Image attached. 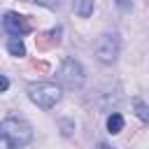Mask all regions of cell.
I'll return each mask as SVG.
<instances>
[{
	"label": "cell",
	"instance_id": "5",
	"mask_svg": "<svg viewBox=\"0 0 149 149\" xmlns=\"http://www.w3.org/2000/svg\"><path fill=\"white\" fill-rule=\"evenodd\" d=\"M2 26H5V30H7L12 37H21V35L30 33V21H28V16H21V14H16V12H7L5 19H2Z\"/></svg>",
	"mask_w": 149,
	"mask_h": 149
},
{
	"label": "cell",
	"instance_id": "11",
	"mask_svg": "<svg viewBox=\"0 0 149 149\" xmlns=\"http://www.w3.org/2000/svg\"><path fill=\"white\" fill-rule=\"evenodd\" d=\"M30 68L33 70H37V72H49V63H44V61H30Z\"/></svg>",
	"mask_w": 149,
	"mask_h": 149
},
{
	"label": "cell",
	"instance_id": "13",
	"mask_svg": "<svg viewBox=\"0 0 149 149\" xmlns=\"http://www.w3.org/2000/svg\"><path fill=\"white\" fill-rule=\"evenodd\" d=\"M0 149H14V144H12V142H9L2 133H0Z\"/></svg>",
	"mask_w": 149,
	"mask_h": 149
},
{
	"label": "cell",
	"instance_id": "15",
	"mask_svg": "<svg viewBox=\"0 0 149 149\" xmlns=\"http://www.w3.org/2000/svg\"><path fill=\"white\" fill-rule=\"evenodd\" d=\"M116 5H119L121 9H130V2H128V0H116Z\"/></svg>",
	"mask_w": 149,
	"mask_h": 149
},
{
	"label": "cell",
	"instance_id": "3",
	"mask_svg": "<svg viewBox=\"0 0 149 149\" xmlns=\"http://www.w3.org/2000/svg\"><path fill=\"white\" fill-rule=\"evenodd\" d=\"M58 81L68 88H79L84 84V68L79 61L74 58H63L61 68H58Z\"/></svg>",
	"mask_w": 149,
	"mask_h": 149
},
{
	"label": "cell",
	"instance_id": "6",
	"mask_svg": "<svg viewBox=\"0 0 149 149\" xmlns=\"http://www.w3.org/2000/svg\"><path fill=\"white\" fill-rule=\"evenodd\" d=\"M61 35H63V28H51L47 33H40L35 37V47L40 51H49V49H54V47L61 44Z\"/></svg>",
	"mask_w": 149,
	"mask_h": 149
},
{
	"label": "cell",
	"instance_id": "14",
	"mask_svg": "<svg viewBox=\"0 0 149 149\" xmlns=\"http://www.w3.org/2000/svg\"><path fill=\"white\" fill-rule=\"evenodd\" d=\"M7 88H9V79H7L5 74H0V93H5Z\"/></svg>",
	"mask_w": 149,
	"mask_h": 149
},
{
	"label": "cell",
	"instance_id": "10",
	"mask_svg": "<svg viewBox=\"0 0 149 149\" xmlns=\"http://www.w3.org/2000/svg\"><path fill=\"white\" fill-rule=\"evenodd\" d=\"M135 109H137V116L142 121H149V107L142 102V100H135Z\"/></svg>",
	"mask_w": 149,
	"mask_h": 149
},
{
	"label": "cell",
	"instance_id": "12",
	"mask_svg": "<svg viewBox=\"0 0 149 149\" xmlns=\"http://www.w3.org/2000/svg\"><path fill=\"white\" fill-rule=\"evenodd\" d=\"M33 2H37V5H42L47 9H56L58 7V0H33Z\"/></svg>",
	"mask_w": 149,
	"mask_h": 149
},
{
	"label": "cell",
	"instance_id": "2",
	"mask_svg": "<svg viewBox=\"0 0 149 149\" xmlns=\"http://www.w3.org/2000/svg\"><path fill=\"white\" fill-rule=\"evenodd\" d=\"M28 98L37 107L51 109L61 100V86H56L51 81H33V84H28Z\"/></svg>",
	"mask_w": 149,
	"mask_h": 149
},
{
	"label": "cell",
	"instance_id": "1",
	"mask_svg": "<svg viewBox=\"0 0 149 149\" xmlns=\"http://www.w3.org/2000/svg\"><path fill=\"white\" fill-rule=\"evenodd\" d=\"M0 133H2L14 147H26V144H30V140H33V128H30V123H28L26 119L16 116V114H9V116H5V119L0 121Z\"/></svg>",
	"mask_w": 149,
	"mask_h": 149
},
{
	"label": "cell",
	"instance_id": "16",
	"mask_svg": "<svg viewBox=\"0 0 149 149\" xmlns=\"http://www.w3.org/2000/svg\"><path fill=\"white\" fill-rule=\"evenodd\" d=\"M98 149H114V147H109V144H105V142H100V144H98Z\"/></svg>",
	"mask_w": 149,
	"mask_h": 149
},
{
	"label": "cell",
	"instance_id": "4",
	"mask_svg": "<svg viewBox=\"0 0 149 149\" xmlns=\"http://www.w3.org/2000/svg\"><path fill=\"white\" fill-rule=\"evenodd\" d=\"M95 56H98L100 63L112 65L119 56V37L114 33H102L95 42Z\"/></svg>",
	"mask_w": 149,
	"mask_h": 149
},
{
	"label": "cell",
	"instance_id": "7",
	"mask_svg": "<svg viewBox=\"0 0 149 149\" xmlns=\"http://www.w3.org/2000/svg\"><path fill=\"white\" fill-rule=\"evenodd\" d=\"M107 130H109L112 135H116V133L123 130V116H121L119 112H112V114L107 116Z\"/></svg>",
	"mask_w": 149,
	"mask_h": 149
},
{
	"label": "cell",
	"instance_id": "9",
	"mask_svg": "<svg viewBox=\"0 0 149 149\" xmlns=\"http://www.w3.org/2000/svg\"><path fill=\"white\" fill-rule=\"evenodd\" d=\"M7 51H9L12 56H26V47H23L21 37H12V40L7 42Z\"/></svg>",
	"mask_w": 149,
	"mask_h": 149
},
{
	"label": "cell",
	"instance_id": "8",
	"mask_svg": "<svg viewBox=\"0 0 149 149\" xmlns=\"http://www.w3.org/2000/svg\"><path fill=\"white\" fill-rule=\"evenodd\" d=\"M72 7H74V12H77L81 19H86V16L93 14V0H74Z\"/></svg>",
	"mask_w": 149,
	"mask_h": 149
}]
</instances>
